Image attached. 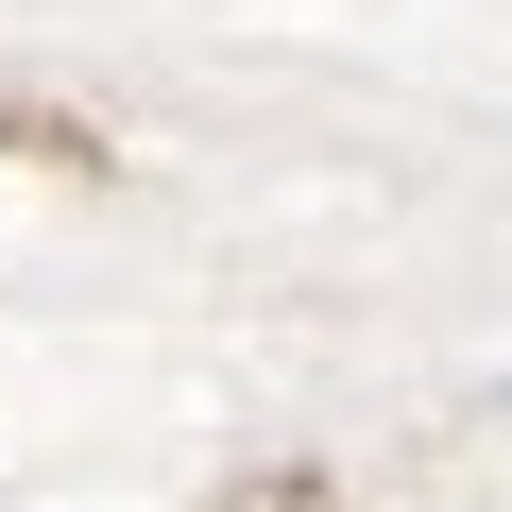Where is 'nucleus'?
<instances>
[{"mask_svg":"<svg viewBox=\"0 0 512 512\" xmlns=\"http://www.w3.org/2000/svg\"><path fill=\"white\" fill-rule=\"evenodd\" d=\"M495 427H512V393H495Z\"/></svg>","mask_w":512,"mask_h":512,"instance_id":"f257e3e1","label":"nucleus"}]
</instances>
